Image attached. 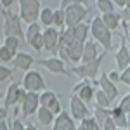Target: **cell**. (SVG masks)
<instances>
[{
    "label": "cell",
    "mask_w": 130,
    "mask_h": 130,
    "mask_svg": "<svg viewBox=\"0 0 130 130\" xmlns=\"http://www.w3.org/2000/svg\"><path fill=\"white\" fill-rule=\"evenodd\" d=\"M89 33H92V38L97 40L104 47V50H109L113 47V35L101 21V16H95L89 24Z\"/></svg>",
    "instance_id": "6da1fadb"
},
{
    "label": "cell",
    "mask_w": 130,
    "mask_h": 130,
    "mask_svg": "<svg viewBox=\"0 0 130 130\" xmlns=\"http://www.w3.org/2000/svg\"><path fill=\"white\" fill-rule=\"evenodd\" d=\"M104 56H106V54H99L95 59L89 61V62H82L80 66L73 68L71 75L78 76V78H82V80H90V82L95 83V78H97V73H99L101 62H102V59H104Z\"/></svg>",
    "instance_id": "7a4b0ae2"
},
{
    "label": "cell",
    "mask_w": 130,
    "mask_h": 130,
    "mask_svg": "<svg viewBox=\"0 0 130 130\" xmlns=\"http://www.w3.org/2000/svg\"><path fill=\"white\" fill-rule=\"evenodd\" d=\"M62 10H64V26L66 28H71V26L82 23L89 14L87 5H82V4H70Z\"/></svg>",
    "instance_id": "3957f363"
},
{
    "label": "cell",
    "mask_w": 130,
    "mask_h": 130,
    "mask_svg": "<svg viewBox=\"0 0 130 130\" xmlns=\"http://www.w3.org/2000/svg\"><path fill=\"white\" fill-rule=\"evenodd\" d=\"M4 35L5 37H16L23 40L24 33L21 28V18L14 12H4Z\"/></svg>",
    "instance_id": "277c9868"
},
{
    "label": "cell",
    "mask_w": 130,
    "mask_h": 130,
    "mask_svg": "<svg viewBox=\"0 0 130 130\" xmlns=\"http://www.w3.org/2000/svg\"><path fill=\"white\" fill-rule=\"evenodd\" d=\"M40 14V0H19V18L24 23H35Z\"/></svg>",
    "instance_id": "5b68a950"
},
{
    "label": "cell",
    "mask_w": 130,
    "mask_h": 130,
    "mask_svg": "<svg viewBox=\"0 0 130 130\" xmlns=\"http://www.w3.org/2000/svg\"><path fill=\"white\" fill-rule=\"evenodd\" d=\"M23 89L26 92H40V90H45V80L38 71L28 70L24 71V76H23Z\"/></svg>",
    "instance_id": "8992f818"
},
{
    "label": "cell",
    "mask_w": 130,
    "mask_h": 130,
    "mask_svg": "<svg viewBox=\"0 0 130 130\" xmlns=\"http://www.w3.org/2000/svg\"><path fill=\"white\" fill-rule=\"evenodd\" d=\"M38 102H40V106L43 108H49L52 113H54V116L61 113V102L57 99V95H56V92H52V90H43L40 95H38Z\"/></svg>",
    "instance_id": "52a82bcc"
},
{
    "label": "cell",
    "mask_w": 130,
    "mask_h": 130,
    "mask_svg": "<svg viewBox=\"0 0 130 130\" xmlns=\"http://www.w3.org/2000/svg\"><path fill=\"white\" fill-rule=\"evenodd\" d=\"M38 106H40V102H38V92H26L24 97L21 99L23 118H28L30 115H33Z\"/></svg>",
    "instance_id": "ba28073f"
},
{
    "label": "cell",
    "mask_w": 130,
    "mask_h": 130,
    "mask_svg": "<svg viewBox=\"0 0 130 130\" xmlns=\"http://www.w3.org/2000/svg\"><path fill=\"white\" fill-rule=\"evenodd\" d=\"M42 40H43V49H47L56 56L57 52V42H59V31L52 26H47L42 31Z\"/></svg>",
    "instance_id": "9c48e42d"
},
{
    "label": "cell",
    "mask_w": 130,
    "mask_h": 130,
    "mask_svg": "<svg viewBox=\"0 0 130 130\" xmlns=\"http://www.w3.org/2000/svg\"><path fill=\"white\" fill-rule=\"evenodd\" d=\"M24 94H26V90L19 85V82L12 83L9 89H7V92H5V102H4V104H5V108L9 109L10 106H14V104L21 102V99L24 97Z\"/></svg>",
    "instance_id": "30bf717a"
},
{
    "label": "cell",
    "mask_w": 130,
    "mask_h": 130,
    "mask_svg": "<svg viewBox=\"0 0 130 130\" xmlns=\"http://www.w3.org/2000/svg\"><path fill=\"white\" fill-rule=\"evenodd\" d=\"M70 111H71V116L75 120H83L89 116V109H87V104L83 102L82 99H78L76 94H73L70 99Z\"/></svg>",
    "instance_id": "8fae6325"
},
{
    "label": "cell",
    "mask_w": 130,
    "mask_h": 130,
    "mask_svg": "<svg viewBox=\"0 0 130 130\" xmlns=\"http://www.w3.org/2000/svg\"><path fill=\"white\" fill-rule=\"evenodd\" d=\"M90 83H92L90 80H82L78 85L73 87V94H76L78 99H82L85 104L94 101V92H95V90H94V87H92Z\"/></svg>",
    "instance_id": "7c38bea8"
},
{
    "label": "cell",
    "mask_w": 130,
    "mask_h": 130,
    "mask_svg": "<svg viewBox=\"0 0 130 130\" xmlns=\"http://www.w3.org/2000/svg\"><path fill=\"white\" fill-rule=\"evenodd\" d=\"M115 61H116V68H118V73L123 70H127L130 64V52H128V42L121 38V45L120 49L116 50V56H115Z\"/></svg>",
    "instance_id": "4fadbf2b"
},
{
    "label": "cell",
    "mask_w": 130,
    "mask_h": 130,
    "mask_svg": "<svg viewBox=\"0 0 130 130\" xmlns=\"http://www.w3.org/2000/svg\"><path fill=\"white\" fill-rule=\"evenodd\" d=\"M75 121L71 118V115H68L66 111H61L54 116L52 121V130H75Z\"/></svg>",
    "instance_id": "5bb4252c"
},
{
    "label": "cell",
    "mask_w": 130,
    "mask_h": 130,
    "mask_svg": "<svg viewBox=\"0 0 130 130\" xmlns=\"http://www.w3.org/2000/svg\"><path fill=\"white\" fill-rule=\"evenodd\" d=\"M95 83L101 87V90L106 94V97L113 102V101L118 97V89H116V85H115V82H111L108 78V75H101L99 78L95 80Z\"/></svg>",
    "instance_id": "9a60e30c"
},
{
    "label": "cell",
    "mask_w": 130,
    "mask_h": 130,
    "mask_svg": "<svg viewBox=\"0 0 130 130\" xmlns=\"http://www.w3.org/2000/svg\"><path fill=\"white\" fill-rule=\"evenodd\" d=\"M40 66H43L45 70H49L50 73L54 75H62L66 73V68H64V62L59 57H47V59H38L37 61Z\"/></svg>",
    "instance_id": "2e32d148"
},
{
    "label": "cell",
    "mask_w": 130,
    "mask_h": 130,
    "mask_svg": "<svg viewBox=\"0 0 130 130\" xmlns=\"http://www.w3.org/2000/svg\"><path fill=\"white\" fill-rule=\"evenodd\" d=\"M33 62H35V61H33V57H31L28 52H16L14 57H12L14 68H16V70H21V71H28Z\"/></svg>",
    "instance_id": "e0dca14e"
},
{
    "label": "cell",
    "mask_w": 130,
    "mask_h": 130,
    "mask_svg": "<svg viewBox=\"0 0 130 130\" xmlns=\"http://www.w3.org/2000/svg\"><path fill=\"white\" fill-rule=\"evenodd\" d=\"M109 116L113 118L115 127H118V128H128V115H125L120 109V106H115L109 111Z\"/></svg>",
    "instance_id": "ac0fdd59"
},
{
    "label": "cell",
    "mask_w": 130,
    "mask_h": 130,
    "mask_svg": "<svg viewBox=\"0 0 130 130\" xmlns=\"http://www.w3.org/2000/svg\"><path fill=\"white\" fill-rule=\"evenodd\" d=\"M99 56V52H97V45L94 43V42H83V50H82V62H89V61L95 59Z\"/></svg>",
    "instance_id": "d6986e66"
},
{
    "label": "cell",
    "mask_w": 130,
    "mask_h": 130,
    "mask_svg": "<svg viewBox=\"0 0 130 130\" xmlns=\"http://www.w3.org/2000/svg\"><path fill=\"white\" fill-rule=\"evenodd\" d=\"M82 50H83V42H75L70 47H66V57L71 62H78L82 59Z\"/></svg>",
    "instance_id": "ffe728a7"
},
{
    "label": "cell",
    "mask_w": 130,
    "mask_h": 130,
    "mask_svg": "<svg viewBox=\"0 0 130 130\" xmlns=\"http://www.w3.org/2000/svg\"><path fill=\"white\" fill-rule=\"evenodd\" d=\"M71 31H73V37H75V42H87V37H89V24L87 23H78L75 26H71Z\"/></svg>",
    "instance_id": "44dd1931"
},
{
    "label": "cell",
    "mask_w": 130,
    "mask_h": 130,
    "mask_svg": "<svg viewBox=\"0 0 130 130\" xmlns=\"http://www.w3.org/2000/svg\"><path fill=\"white\" fill-rule=\"evenodd\" d=\"M35 113H37V118H38V123H40V125H50V123L54 121V113H52L49 108L38 106Z\"/></svg>",
    "instance_id": "7402d4cb"
},
{
    "label": "cell",
    "mask_w": 130,
    "mask_h": 130,
    "mask_svg": "<svg viewBox=\"0 0 130 130\" xmlns=\"http://www.w3.org/2000/svg\"><path fill=\"white\" fill-rule=\"evenodd\" d=\"M101 21L104 23V26H106L109 31H115L116 28H118L120 18H118V14H116V12H106V14H102V16H101Z\"/></svg>",
    "instance_id": "603a6c76"
},
{
    "label": "cell",
    "mask_w": 130,
    "mask_h": 130,
    "mask_svg": "<svg viewBox=\"0 0 130 130\" xmlns=\"http://www.w3.org/2000/svg\"><path fill=\"white\" fill-rule=\"evenodd\" d=\"M71 43H75V37H73V31H71V28H64L62 31H59V42H57V45L70 47Z\"/></svg>",
    "instance_id": "cb8c5ba5"
},
{
    "label": "cell",
    "mask_w": 130,
    "mask_h": 130,
    "mask_svg": "<svg viewBox=\"0 0 130 130\" xmlns=\"http://www.w3.org/2000/svg\"><path fill=\"white\" fill-rule=\"evenodd\" d=\"M38 21H40V24H43L45 28H47V26H52V9H50V7H43V9H40Z\"/></svg>",
    "instance_id": "d4e9b609"
},
{
    "label": "cell",
    "mask_w": 130,
    "mask_h": 130,
    "mask_svg": "<svg viewBox=\"0 0 130 130\" xmlns=\"http://www.w3.org/2000/svg\"><path fill=\"white\" fill-rule=\"evenodd\" d=\"M94 102H95V106L106 108V109H109V106H111V101L106 97V94H104L102 90H97V92H94Z\"/></svg>",
    "instance_id": "484cf974"
},
{
    "label": "cell",
    "mask_w": 130,
    "mask_h": 130,
    "mask_svg": "<svg viewBox=\"0 0 130 130\" xmlns=\"http://www.w3.org/2000/svg\"><path fill=\"white\" fill-rule=\"evenodd\" d=\"M95 7L101 14H106V12H115V4L113 0H95Z\"/></svg>",
    "instance_id": "4316f807"
},
{
    "label": "cell",
    "mask_w": 130,
    "mask_h": 130,
    "mask_svg": "<svg viewBox=\"0 0 130 130\" xmlns=\"http://www.w3.org/2000/svg\"><path fill=\"white\" fill-rule=\"evenodd\" d=\"M28 45H30L33 50H37V52H40L43 49V40H42V31L38 33H35L33 37H31L30 40H28Z\"/></svg>",
    "instance_id": "83f0119b"
},
{
    "label": "cell",
    "mask_w": 130,
    "mask_h": 130,
    "mask_svg": "<svg viewBox=\"0 0 130 130\" xmlns=\"http://www.w3.org/2000/svg\"><path fill=\"white\" fill-rule=\"evenodd\" d=\"M52 26H56V28L64 26V10L61 9V7L52 10Z\"/></svg>",
    "instance_id": "f1b7e54d"
},
{
    "label": "cell",
    "mask_w": 130,
    "mask_h": 130,
    "mask_svg": "<svg viewBox=\"0 0 130 130\" xmlns=\"http://www.w3.org/2000/svg\"><path fill=\"white\" fill-rule=\"evenodd\" d=\"M108 116H109V109L101 108V106H95V108H94V118H95V121L99 123V127L102 125V121L106 120Z\"/></svg>",
    "instance_id": "f546056e"
},
{
    "label": "cell",
    "mask_w": 130,
    "mask_h": 130,
    "mask_svg": "<svg viewBox=\"0 0 130 130\" xmlns=\"http://www.w3.org/2000/svg\"><path fill=\"white\" fill-rule=\"evenodd\" d=\"M82 125H83V128L85 130H101V127H99V123L95 121V118L94 116H87V118H83L82 120Z\"/></svg>",
    "instance_id": "4dcf8cb0"
},
{
    "label": "cell",
    "mask_w": 130,
    "mask_h": 130,
    "mask_svg": "<svg viewBox=\"0 0 130 130\" xmlns=\"http://www.w3.org/2000/svg\"><path fill=\"white\" fill-rule=\"evenodd\" d=\"M21 40L19 38H16V37H5V40H4V45L10 49L12 52H18V47H19Z\"/></svg>",
    "instance_id": "1f68e13d"
},
{
    "label": "cell",
    "mask_w": 130,
    "mask_h": 130,
    "mask_svg": "<svg viewBox=\"0 0 130 130\" xmlns=\"http://www.w3.org/2000/svg\"><path fill=\"white\" fill-rule=\"evenodd\" d=\"M14 54H16V52H12L10 49H7L5 45H0V61H2V62H9V61H12Z\"/></svg>",
    "instance_id": "d6a6232c"
},
{
    "label": "cell",
    "mask_w": 130,
    "mask_h": 130,
    "mask_svg": "<svg viewBox=\"0 0 130 130\" xmlns=\"http://www.w3.org/2000/svg\"><path fill=\"white\" fill-rule=\"evenodd\" d=\"M38 31H42V30H40V24H38L37 21H35V23H30V24H28V30H26V33H24V38H26V42L30 40L35 33H38Z\"/></svg>",
    "instance_id": "836d02e7"
},
{
    "label": "cell",
    "mask_w": 130,
    "mask_h": 130,
    "mask_svg": "<svg viewBox=\"0 0 130 130\" xmlns=\"http://www.w3.org/2000/svg\"><path fill=\"white\" fill-rule=\"evenodd\" d=\"M118 106H120V109L123 111L125 115H128V111H130V95H128V94L120 101V104H118Z\"/></svg>",
    "instance_id": "e575fe53"
},
{
    "label": "cell",
    "mask_w": 130,
    "mask_h": 130,
    "mask_svg": "<svg viewBox=\"0 0 130 130\" xmlns=\"http://www.w3.org/2000/svg\"><path fill=\"white\" fill-rule=\"evenodd\" d=\"M10 75H12V70H9V68H7V66H4V64H0V82L9 80Z\"/></svg>",
    "instance_id": "d590c367"
},
{
    "label": "cell",
    "mask_w": 130,
    "mask_h": 130,
    "mask_svg": "<svg viewBox=\"0 0 130 130\" xmlns=\"http://www.w3.org/2000/svg\"><path fill=\"white\" fill-rule=\"evenodd\" d=\"M118 82H121L123 85H127V87H128V83H130V70H128V68H127V70H123V71H120Z\"/></svg>",
    "instance_id": "8d00e7d4"
},
{
    "label": "cell",
    "mask_w": 130,
    "mask_h": 130,
    "mask_svg": "<svg viewBox=\"0 0 130 130\" xmlns=\"http://www.w3.org/2000/svg\"><path fill=\"white\" fill-rule=\"evenodd\" d=\"M120 28H121V33H123V40L128 42V19H120Z\"/></svg>",
    "instance_id": "74e56055"
},
{
    "label": "cell",
    "mask_w": 130,
    "mask_h": 130,
    "mask_svg": "<svg viewBox=\"0 0 130 130\" xmlns=\"http://www.w3.org/2000/svg\"><path fill=\"white\" fill-rule=\"evenodd\" d=\"M10 130H26V125H24L21 120L16 118V120L10 121Z\"/></svg>",
    "instance_id": "f35d334b"
},
{
    "label": "cell",
    "mask_w": 130,
    "mask_h": 130,
    "mask_svg": "<svg viewBox=\"0 0 130 130\" xmlns=\"http://www.w3.org/2000/svg\"><path fill=\"white\" fill-rule=\"evenodd\" d=\"M70 4H82V5H87L89 0H61V9H64V7L70 5Z\"/></svg>",
    "instance_id": "ab89813d"
},
{
    "label": "cell",
    "mask_w": 130,
    "mask_h": 130,
    "mask_svg": "<svg viewBox=\"0 0 130 130\" xmlns=\"http://www.w3.org/2000/svg\"><path fill=\"white\" fill-rule=\"evenodd\" d=\"M111 128H115V123H113V118H111V116H108L106 120L102 121L101 130H111Z\"/></svg>",
    "instance_id": "60d3db41"
},
{
    "label": "cell",
    "mask_w": 130,
    "mask_h": 130,
    "mask_svg": "<svg viewBox=\"0 0 130 130\" xmlns=\"http://www.w3.org/2000/svg\"><path fill=\"white\" fill-rule=\"evenodd\" d=\"M7 115H9V111H7V108H5V106H0V121L7 120Z\"/></svg>",
    "instance_id": "b9f144b4"
},
{
    "label": "cell",
    "mask_w": 130,
    "mask_h": 130,
    "mask_svg": "<svg viewBox=\"0 0 130 130\" xmlns=\"http://www.w3.org/2000/svg\"><path fill=\"white\" fill-rule=\"evenodd\" d=\"M113 4H115L116 7L123 9V7H127V5H128V0H113Z\"/></svg>",
    "instance_id": "7bdbcfd3"
},
{
    "label": "cell",
    "mask_w": 130,
    "mask_h": 130,
    "mask_svg": "<svg viewBox=\"0 0 130 130\" xmlns=\"http://www.w3.org/2000/svg\"><path fill=\"white\" fill-rule=\"evenodd\" d=\"M118 76H120L118 71H111V73H108V78H109L111 82H118Z\"/></svg>",
    "instance_id": "ee69618b"
},
{
    "label": "cell",
    "mask_w": 130,
    "mask_h": 130,
    "mask_svg": "<svg viewBox=\"0 0 130 130\" xmlns=\"http://www.w3.org/2000/svg\"><path fill=\"white\" fill-rule=\"evenodd\" d=\"M14 2H16V0H0V4H2V7H4V9L10 7V5H12Z\"/></svg>",
    "instance_id": "f6af8a7d"
},
{
    "label": "cell",
    "mask_w": 130,
    "mask_h": 130,
    "mask_svg": "<svg viewBox=\"0 0 130 130\" xmlns=\"http://www.w3.org/2000/svg\"><path fill=\"white\" fill-rule=\"evenodd\" d=\"M0 130H10V123H7V121H0Z\"/></svg>",
    "instance_id": "bcb514c9"
},
{
    "label": "cell",
    "mask_w": 130,
    "mask_h": 130,
    "mask_svg": "<svg viewBox=\"0 0 130 130\" xmlns=\"http://www.w3.org/2000/svg\"><path fill=\"white\" fill-rule=\"evenodd\" d=\"M26 130H37L35 125H26Z\"/></svg>",
    "instance_id": "7dc6e473"
},
{
    "label": "cell",
    "mask_w": 130,
    "mask_h": 130,
    "mask_svg": "<svg viewBox=\"0 0 130 130\" xmlns=\"http://www.w3.org/2000/svg\"><path fill=\"white\" fill-rule=\"evenodd\" d=\"M75 130H85V128H83V125H82V123H80V125H78V127H76V128H75Z\"/></svg>",
    "instance_id": "c3c4849f"
},
{
    "label": "cell",
    "mask_w": 130,
    "mask_h": 130,
    "mask_svg": "<svg viewBox=\"0 0 130 130\" xmlns=\"http://www.w3.org/2000/svg\"><path fill=\"white\" fill-rule=\"evenodd\" d=\"M111 130H123V128H118V127H115V128H111Z\"/></svg>",
    "instance_id": "681fc988"
},
{
    "label": "cell",
    "mask_w": 130,
    "mask_h": 130,
    "mask_svg": "<svg viewBox=\"0 0 130 130\" xmlns=\"http://www.w3.org/2000/svg\"><path fill=\"white\" fill-rule=\"evenodd\" d=\"M123 130H128V128H123Z\"/></svg>",
    "instance_id": "f907efd6"
}]
</instances>
